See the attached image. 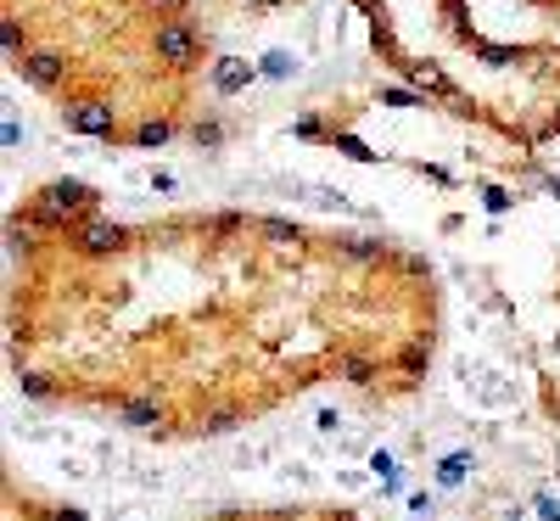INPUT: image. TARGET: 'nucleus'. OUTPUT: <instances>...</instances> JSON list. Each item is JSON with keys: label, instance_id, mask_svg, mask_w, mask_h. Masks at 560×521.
<instances>
[{"label": "nucleus", "instance_id": "6", "mask_svg": "<svg viewBox=\"0 0 560 521\" xmlns=\"http://www.w3.org/2000/svg\"><path fill=\"white\" fill-rule=\"evenodd\" d=\"M298 0H202V12L213 23H275L287 18Z\"/></svg>", "mask_w": 560, "mask_h": 521}, {"label": "nucleus", "instance_id": "2", "mask_svg": "<svg viewBox=\"0 0 560 521\" xmlns=\"http://www.w3.org/2000/svg\"><path fill=\"white\" fill-rule=\"evenodd\" d=\"M7 68L73 135L113 152L213 140L202 0H0Z\"/></svg>", "mask_w": 560, "mask_h": 521}, {"label": "nucleus", "instance_id": "7", "mask_svg": "<svg viewBox=\"0 0 560 521\" xmlns=\"http://www.w3.org/2000/svg\"><path fill=\"white\" fill-rule=\"evenodd\" d=\"M522 7H527V12H533V18L549 28V34H560V0H522Z\"/></svg>", "mask_w": 560, "mask_h": 521}, {"label": "nucleus", "instance_id": "1", "mask_svg": "<svg viewBox=\"0 0 560 521\" xmlns=\"http://www.w3.org/2000/svg\"><path fill=\"white\" fill-rule=\"evenodd\" d=\"M438 348V264L387 230L258 208L124 219L68 174L7 213L12 382L152 443L247 432L319 387L398 404Z\"/></svg>", "mask_w": 560, "mask_h": 521}, {"label": "nucleus", "instance_id": "4", "mask_svg": "<svg viewBox=\"0 0 560 521\" xmlns=\"http://www.w3.org/2000/svg\"><path fill=\"white\" fill-rule=\"evenodd\" d=\"M197 521H364L337 499H258V505H219Z\"/></svg>", "mask_w": 560, "mask_h": 521}, {"label": "nucleus", "instance_id": "3", "mask_svg": "<svg viewBox=\"0 0 560 521\" xmlns=\"http://www.w3.org/2000/svg\"><path fill=\"white\" fill-rule=\"evenodd\" d=\"M370 57L404 96L499 147L560 140V34H493L477 0H348Z\"/></svg>", "mask_w": 560, "mask_h": 521}, {"label": "nucleus", "instance_id": "5", "mask_svg": "<svg viewBox=\"0 0 560 521\" xmlns=\"http://www.w3.org/2000/svg\"><path fill=\"white\" fill-rule=\"evenodd\" d=\"M0 521H84L79 505H68L62 494H45L39 483H28L18 465H7V499H0Z\"/></svg>", "mask_w": 560, "mask_h": 521}]
</instances>
